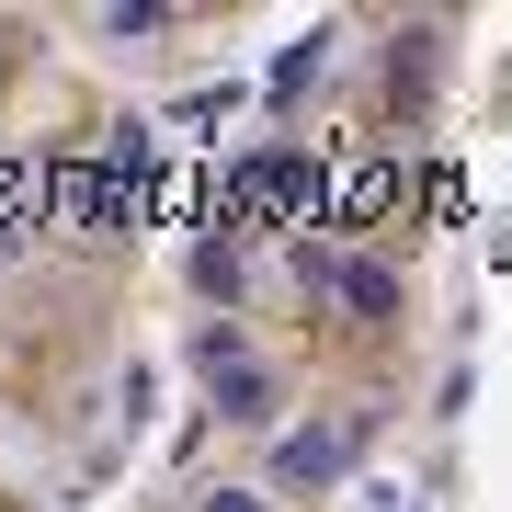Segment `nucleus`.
Wrapping results in <instances>:
<instances>
[{
  "label": "nucleus",
  "instance_id": "obj_4",
  "mask_svg": "<svg viewBox=\"0 0 512 512\" xmlns=\"http://www.w3.org/2000/svg\"><path fill=\"white\" fill-rule=\"evenodd\" d=\"M342 308L387 319V308H399V274H387V262H342Z\"/></svg>",
  "mask_w": 512,
  "mask_h": 512
},
{
  "label": "nucleus",
  "instance_id": "obj_6",
  "mask_svg": "<svg viewBox=\"0 0 512 512\" xmlns=\"http://www.w3.org/2000/svg\"><path fill=\"white\" fill-rule=\"evenodd\" d=\"M365 512H433L421 490H399V478H365Z\"/></svg>",
  "mask_w": 512,
  "mask_h": 512
},
{
  "label": "nucleus",
  "instance_id": "obj_2",
  "mask_svg": "<svg viewBox=\"0 0 512 512\" xmlns=\"http://www.w3.org/2000/svg\"><path fill=\"white\" fill-rule=\"evenodd\" d=\"M205 387H217L228 421H274V365H262V353H251V365H228V376H205Z\"/></svg>",
  "mask_w": 512,
  "mask_h": 512
},
{
  "label": "nucleus",
  "instance_id": "obj_3",
  "mask_svg": "<svg viewBox=\"0 0 512 512\" xmlns=\"http://www.w3.org/2000/svg\"><path fill=\"white\" fill-rule=\"evenodd\" d=\"M92 35H114V46H148V35H171V12H160V0H103V12H92Z\"/></svg>",
  "mask_w": 512,
  "mask_h": 512
},
{
  "label": "nucleus",
  "instance_id": "obj_5",
  "mask_svg": "<svg viewBox=\"0 0 512 512\" xmlns=\"http://www.w3.org/2000/svg\"><path fill=\"white\" fill-rule=\"evenodd\" d=\"M194 512H274L262 478H217V490H194Z\"/></svg>",
  "mask_w": 512,
  "mask_h": 512
},
{
  "label": "nucleus",
  "instance_id": "obj_1",
  "mask_svg": "<svg viewBox=\"0 0 512 512\" xmlns=\"http://www.w3.org/2000/svg\"><path fill=\"white\" fill-rule=\"evenodd\" d=\"M353 444H365V410L296 421V433L274 444V490H330V478H353Z\"/></svg>",
  "mask_w": 512,
  "mask_h": 512
}]
</instances>
